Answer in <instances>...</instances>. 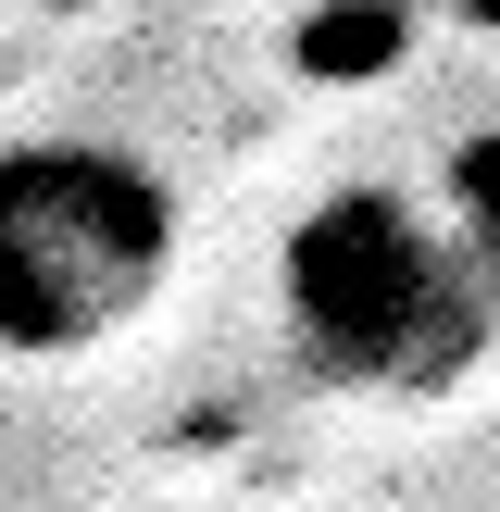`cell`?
I'll list each match as a JSON object with an SVG mask.
<instances>
[{
	"instance_id": "cell-2",
	"label": "cell",
	"mask_w": 500,
	"mask_h": 512,
	"mask_svg": "<svg viewBox=\"0 0 500 512\" xmlns=\"http://www.w3.org/2000/svg\"><path fill=\"white\" fill-rule=\"evenodd\" d=\"M163 163L125 138H13L0 150V363H88L175 288Z\"/></svg>"
},
{
	"instance_id": "cell-4",
	"label": "cell",
	"mask_w": 500,
	"mask_h": 512,
	"mask_svg": "<svg viewBox=\"0 0 500 512\" xmlns=\"http://www.w3.org/2000/svg\"><path fill=\"white\" fill-rule=\"evenodd\" d=\"M400 38H413L400 0H350V13H313V38H300V50H313V75H375Z\"/></svg>"
},
{
	"instance_id": "cell-3",
	"label": "cell",
	"mask_w": 500,
	"mask_h": 512,
	"mask_svg": "<svg viewBox=\"0 0 500 512\" xmlns=\"http://www.w3.org/2000/svg\"><path fill=\"white\" fill-rule=\"evenodd\" d=\"M438 213H450V238H463V263L500 288V125H463V138L438 150Z\"/></svg>"
},
{
	"instance_id": "cell-1",
	"label": "cell",
	"mask_w": 500,
	"mask_h": 512,
	"mask_svg": "<svg viewBox=\"0 0 500 512\" xmlns=\"http://www.w3.org/2000/svg\"><path fill=\"white\" fill-rule=\"evenodd\" d=\"M275 313L338 400H450L500 338V288L413 188H325L275 250Z\"/></svg>"
}]
</instances>
